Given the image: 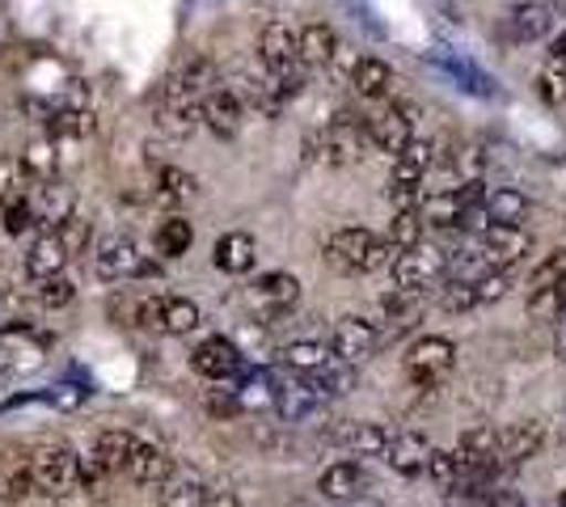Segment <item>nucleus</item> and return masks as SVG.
<instances>
[{"label":"nucleus","mask_w":566,"mask_h":507,"mask_svg":"<svg viewBox=\"0 0 566 507\" xmlns=\"http://www.w3.org/2000/svg\"><path fill=\"white\" fill-rule=\"evenodd\" d=\"M528 250H533V233H524V224H491L482 229V245H478V254L486 258L491 271H507Z\"/></svg>","instance_id":"2eb2a0df"},{"label":"nucleus","mask_w":566,"mask_h":507,"mask_svg":"<svg viewBox=\"0 0 566 507\" xmlns=\"http://www.w3.org/2000/svg\"><path fill=\"white\" fill-rule=\"evenodd\" d=\"M203 123V106L199 102H174V97L157 94V127L169 136H190Z\"/></svg>","instance_id":"cd10ccee"},{"label":"nucleus","mask_w":566,"mask_h":507,"mask_svg":"<svg viewBox=\"0 0 566 507\" xmlns=\"http://www.w3.org/2000/svg\"><path fill=\"white\" fill-rule=\"evenodd\" d=\"M280 363L283 368H292V372H301V377H313V372H322L326 363H334V351L326 342H313V338H296V342H287L280 351Z\"/></svg>","instance_id":"bb28decb"},{"label":"nucleus","mask_w":566,"mask_h":507,"mask_svg":"<svg viewBox=\"0 0 566 507\" xmlns=\"http://www.w3.org/2000/svg\"><path fill=\"white\" fill-rule=\"evenodd\" d=\"M554 351H558V360L566 363V317L558 321V338H554Z\"/></svg>","instance_id":"603ef678"},{"label":"nucleus","mask_w":566,"mask_h":507,"mask_svg":"<svg viewBox=\"0 0 566 507\" xmlns=\"http://www.w3.org/2000/svg\"><path fill=\"white\" fill-rule=\"evenodd\" d=\"M157 254L161 258H182L190 245H195V224L187 216H169L161 220V229H157Z\"/></svg>","instance_id":"f704fd0d"},{"label":"nucleus","mask_w":566,"mask_h":507,"mask_svg":"<svg viewBox=\"0 0 566 507\" xmlns=\"http://www.w3.org/2000/svg\"><path fill=\"white\" fill-rule=\"evenodd\" d=\"M419 216H423V224H431V229H465V216H470V203H465V194H461V187H452V191H431L419 203Z\"/></svg>","instance_id":"4be33fe9"},{"label":"nucleus","mask_w":566,"mask_h":507,"mask_svg":"<svg viewBox=\"0 0 566 507\" xmlns=\"http://www.w3.org/2000/svg\"><path fill=\"white\" fill-rule=\"evenodd\" d=\"M111 314L123 326H140V330H157V335H190L199 326V305L187 296H132V292H123L111 300Z\"/></svg>","instance_id":"f257e3e1"},{"label":"nucleus","mask_w":566,"mask_h":507,"mask_svg":"<svg viewBox=\"0 0 566 507\" xmlns=\"http://www.w3.org/2000/svg\"><path fill=\"white\" fill-rule=\"evenodd\" d=\"M352 85L359 97H385L389 85H394V68L385 60H377V55H364V60L352 64Z\"/></svg>","instance_id":"c756f323"},{"label":"nucleus","mask_w":566,"mask_h":507,"mask_svg":"<svg viewBox=\"0 0 566 507\" xmlns=\"http://www.w3.org/2000/svg\"><path fill=\"white\" fill-rule=\"evenodd\" d=\"M216 89V64L203 55V51H187L178 64H174V73L166 76V85H161V97H174V102H199L203 106V97Z\"/></svg>","instance_id":"1a4fd4ad"},{"label":"nucleus","mask_w":566,"mask_h":507,"mask_svg":"<svg viewBox=\"0 0 566 507\" xmlns=\"http://www.w3.org/2000/svg\"><path fill=\"white\" fill-rule=\"evenodd\" d=\"M308 385L317 389L326 402L331 398H343V393H352V385H355V363H343V360H334V363H326L322 372H313V377H305Z\"/></svg>","instance_id":"c9c22d12"},{"label":"nucleus","mask_w":566,"mask_h":507,"mask_svg":"<svg viewBox=\"0 0 566 507\" xmlns=\"http://www.w3.org/2000/svg\"><path fill=\"white\" fill-rule=\"evenodd\" d=\"M69 245H64V237L51 229V233H43L39 242L30 245V254H25V271H30V279H51V275H60L64 266H69Z\"/></svg>","instance_id":"b1692460"},{"label":"nucleus","mask_w":566,"mask_h":507,"mask_svg":"<svg viewBox=\"0 0 566 507\" xmlns=\"http://www.w3.org/2000/svg\"><path fill=\"white\" fill-rule=\"evenodd\" d=\"M208 507H241V499H237L233 490H212V495H208Z\"/></svg>","instance_id":"3c124183"},{"label":"nucleus","mask_w":566,"mask_h":507,"mask_svg":"<svg viewBox=\"0 0 566 507\" xmlns=\"http://www.w3.org/2000/svg\"><path fill=\"white\" fill-rule=\"evenodd\" d=\"M55 131H72V136H85V131H94V115L90 110H60L55 119H51Z\"/></svg>","instance_id":"09e8293b"},{"label":"nucleus","mask_w":566,"mask_h":507,"mask_svg":"<svg viewBox=\"0 0 566 507\" xmlns=\"http://www.w3.org/2000/svg\"><path fill=\"white\" fill-rule=\"evenodd\" d=\"M9 368H13V356L0 347V377H9Z\"/></svg>","instance_id":"864d4df0"},{"label":"nucleus","mask_w":566,"mask_h":507,"mask_svg":"<svg viewBox=\"0 0 566 507\" xmlns=\"http://www.w3.org/2000/svg\"><path fill=\"white\" fill-rule=\"evenodd\" d=\"M554 284H566V245L549 250L542 263L528 271V288H554Z\"/></svg>","instance_id":"ea45409f"},{"label":"nucleus","mask_w":566,"mask_h":507,"mask_svg":"<svg viewBox=\"0 0 566 507\" xmlns=\"http://www.w3.org/2000/svg\"><path fill=\"white\" fill-rule=\"evenodd\" d=\"M436 166V148L427 140H415L401 157H394V173H389V199H398L401 208H410V199L419 194L427 173Z\"/></svg>","instance_id":"9b49d317"},{"label":"nucleus","mask_w":566,"mask_h":507,"mask_svg":"<svg viewBox=\"0 0 566 507\" xmlns=\"http://www.w3.org/2000/svg\"><path fill=\"white\" fill-rule=\"evenodd\" d=\"M542 97L549 102V106H563L566 102V55H549L542 68Z\"/></svg>","instance_id":"79ce46f5"},{"label":"nucleus","mask_w":566,"mask_h":507,"mask_svg":"<svg viewBox=\"0 0 566 507\" xmlns=\"http://www.w3.org/2000/svg\"><path fill=\"white\" fill-rule=\"evenodd\" d=\"M72 296H76V292H72L69 279H60V275H51V279H39V300H43L48 309H64Z\"/></svg>","instance_id":"49530a36"},{"label":"nucleus","mask_w":566,"mask_h":507,"mask_svg":"<svg viewBox=\"0 0 566 507\" xmlns=\"http://www.w3.org/2000/svg\"><path fill=\"white\" fill-rule=\"evenodd\" d=\"M22 169L30 178H39V182H48V173L55 169V157H51V145H34L30 152L22 157Z\"/></svg>","instance_id":"de8ad7c7"},{"label":"nucleus","mask_w":566,"mask_h":507,"mask_svg":"<svg viewBox=\"0 0 566 507\" xmlns=\"http://www.w3.org/2000/svg\"><path fill=\"white\" fill-rule=\"evenodd\" d=\"M30 208H34V224H43V233H51V229H60L64 220L76 216L72 194L64 191L60 182H39V194L30 199Z\"/></svg>","instance_id":"393cba45"},{"label":"nucleus","mask_w":566,"mask_h":507,"mask_svg":"<svg viewBox=\"0 0 566 507\" xmlns=\"http://www.w3.org/2000/svg\"><path fill=\"white\" fill-rule=\"evenodd\" d=\"M94 271H97V279L118 284V279H144V275H157L161 266L153 263V258H144L140 245L132 242V237L115 233V237H106V242L97 245Z\"/></svg>","instance_id":"39448f33"},{"label":"nucleus","mask_w":566,"mask_h":507,"mask_svg":"<svg viewBox=\"0 0 566 507\" xmlns=\"http://www.w3.org/2000/svg\"><path fill=\"white\" fill-rule=\"evenodd\" d=\"M190 363H195V372L208 377V381H241V377H245V356H241V347H237L233 338H224V335L203 338V342L190 351Z\"/></svg>","instance_id":"9d476101"},{"label":"nucleus","mask_w":566,"mask_h":507,"mask_svg":"<svg viewBox=\"0 0 566 507\" xmlns=\"http://www.w3.org/2000/svg\"><path fill=\"white\" fill-rule=\"evenodd\" d=\"M385 242L394 245V250H410V245L423 242V216H419V208H401L398 216L389 220V233H385Z\"/></svg>","instance_id":"4c0bfd02"},{"label":"nucleus","mask_w":566,"mask_h":507,"mask_svg":"<svg viewBox=\"0 0 566 507\" xmlns=\"http://www.w3.org/2000/svg\"><path fill=\"white\" fill-rule=\"evenodd\" d=\"M473 288H478V305H491V300H503V296H507L512 275H507V271H486L482 279H473Z\"/></svg>","instance_id":"a18cd8bd"},{"label":"nucleus","mask_w":566,"mask_h":507,"mask_svg":"<svg viewBox=\"0 0 566 507\" xmlns=\"http://www.w3.org/2000/svg\"><path fill=\"white\" fill-rule=\"evenodd\" d=\"M528 317H537V321H563L566 317V284L528 292Z\"/></svg>","instance_id":"58836bf2"},{"label":"nucleus","mask_w":566,"mask_h":507,"mask_svg":"<svg viewBox=\"0 0 566 507\" xmlns=\"http://www.w3.org/2000/svg\"><path fill=\"white\" fill-rule=\"evenodd\" d=\"M368 140L389 152V157H401L406 148L415 145V106H380L377 115H368Z\"/></svg>","instance_id":"f8f14e48"},{"label":"nucleus","mask_w":566,"mask_h":507,"mask_svg":"<svg viewBox=\"0 0 566 507\" xmlns=\"http://www.w3.org/2000/svg\"><path fill=\"white\" fill-rule=\"evenodd\" d=\"M431 444H427V435L419 432H398L394 440H389V453H385V461L398 469L401 478H415V474H423L427 461H431Z\"/></svg>","instance_id":"5701e85b"},{"label":"nucleus","mask_w":566,"mask_h":507,"mask_svg":"<svg viewBox=\"0 0 566 507\" xmlns=\"http://www.w3.org/2000/svg\"><path fill=\"white\" fill-rule=\"evenodd\" d=\"M377 347H380V330L368 317H343L331 335L334 360H343V363H364Z\"/></svg>","instance_id":"dca6fc26"},{"label":"nucleus","mask_w":566,"mask_h":507,"mask_svg":"<svg viewBox=\"0 0 566 507\" xmlns=\"http://www.w3.org/2000/svg\"><path fill=\"white\" fill-rule=\"evenodd\" d=\"M203 123L212 127L220 140H233L245 123V106H241V94L237 89H212L203 97Z\"/></svg>","instance_id":"412c9836"},{"label":"nucleus","mask_w":566,"mask_h":507,"mask_svg":"<svg viewBox=\"0 0 566 507\" xmlns=\"http://www.w3.org/2000/svg\"><path fill=\"white\" fill-rule=\"evenodd\" d=\"M347 507H380L377 499H368V495H359V499H352Z\"/></svg>","instance_id":"5fc2aeb1"},{"label":"nucleus","mask_w":566,"mask_h":507,"mask_svg":"<svg viewBox=\"0 0 566 507\" xmlns=\"http://www.w3.org/2000/svg\"><path fill=\"white\" fill-rule=\"evenodd\" d=\"M545 4H549V9L558 13V18H566V0H545Z\"/></svg>","instance_id":"6e6d98bb"},{"label":"nucleus","mask_w":566,"mask_h":507,"mask_svg":"<svg viewBox=\"0 0 566 507\" xmlns=\"http://www.w3.org/2000/svg\"><path fill=\"white\" fill-rule=\"evenodd\" d=\"M482 208H486L491 224H524L528 220V199L516 187H495V191L486 194Z\"/></svg>","instance_id":"473e14b6"},{"label":"nucleus","mask_w":566,"mask_h":507,"mask_svg":"<svg viewBox=\"0 0 566 507\" xmlns=\"http://www.w3.org/2000/svg\"><path fill=\"white\" fill-rule=\"evenodd\" d=\"M558 507H566V490H563V499H558Z\"/></svg>","instance_id":"13d9d810"},{"label":"nucleus","mask_w":566,"mask_h":507,"mask_svg":"<svg viewBox=\"0 0 566 507\" xmlns=\"http://www.w3.org/2000/svg\"><path fill=\"white\" fill-rule=\"evenodd\" d=\"M394 271V284H398L401 292H427V288H436V284H444V275L452 271L449 263V254L440 250V245H410V250H401L398 254V263L389 266Z\"/></svg>","instance_id":"20e7f679"},{"label":"nucleus","mask_w":566,"mask_h":507,"mask_svg":"<svg viewBox=\"0 0 566 507\" xmlns=\"http://www.w3.org/2000/svg\"><path fill=\"white\" fill-rule=\"evenodd\" d=\"M30 483L48 499H69L85 490V457L64 444H43L30 453Z\"/></svg>","instance_id":"f03ea898"},{"label":"nucleus","mask_w":566,"mask_h":507,"mask_svg":"<svg viewBox=\"0 0 566 507\" xmlns=\"http://www.w3.org/2000/svg\"><path fill=\"white\" fill-rule=\"evenodd\" d=\"M199 194V182H195V173L178 166H161L157 169V199H166V203H182V199H195Z\"/></svg>","instance_id":"e433bc0d"},{"label":"nucleus","mask_w":566,"mask_h":507,"mask_svg":"<svg viewBox=\"0 0 566 507\" xmlns=\"http://www.w3.org/2000/svg\"><path fill=\"white\" fill-rule=\"evenodd\" d=\"M123 474H127L136 486H161L174 478V461H169L166 448H157V444H148V440H136L132 461H127Z\"/></svg>","instance_id":"aec40b11"},{"label":"nucleus","mask_w":566,"mask_h":507,"mask_svg":"<svg viewBox=\"0 0 566 507\" xmlns=\"http://www.w3.org/2000/svg\"><path fill=\"white\" fill-rule=\"evenodd\" d=\"M554 22H558V13H554L545 0H524V4H512V9H507L499 34H503L512 47H524V43L545 39V34L554 30Z\"/></svg>","instance_id":"4468645a"},{"label":"nucleus","mask_w":566,"mask_h":507,"mask_svg":"<svg viewBox=\"0 0 566 507\" xmlns=\"http://www.w3.org/2000/svg\"><path fill=\"white\" fill-rule=\"evenodd\" d=\"M208 486L195 474H174L169 483H161V507H208Z\"/></svg>","instance_id":"72a5a7b5"},{"label":"nucleus","mask_w":566,"mask_h":507,"mask_svg":"<svg viewBox=\"0 0 566 507\" xmlns=\"http://www.w3.org/2000/svg\"><path fill=\"white\" fill-rule=\"evenodd\" d=\"M136 440H140V435L123 432V427H106V432L97 435L94 457L102 461L111 474H123V469H127V461H132V448H136Z\"/></svg>","instance_id":"7c9ffc66"},{"label":"nucleus","mask_w":566,"mask_h":507,"mask_svg":"<svg viewBox=\"0 0 566 507\" xmlns=\"http://www.w3.org/2000/svg\"><path fill=\"white\" fill-rule=\"evenodd\" d=\"M30 224H34V208H30V199H25V194H18V199H4V203H0V229H4L9 237L25 233Z\"/></svg>","instance_id":"37998d69"},{"label":"nucleus","mask_w":566,"mask_h":507,"mask_svg":"<svg viewBox=\"0 0 566 507\" xmlns=\"http://www.w3.org/2000/svg\"><path fill=\"white\" fill-rule=\"evenodd\" d=\"M245 300H250V314L259 317V321H280L283 314L296 309V300H301V279L287 275V271H266V275H259V279L250 284Z\"/></svg>","instance_id":"423d86ee"},{"label":"nucleus","mask_w":566,"mask_h":507,"mask_svg":"<svg viewBox=\"0 0 566 507\" xmlns=\"http://www.w3.org/2000/svg\"><path fill=\"white\" fill-rule=\"evenodd\" d=\"M452 363H457V347H452V338H444V335H427L406 351V372H410V381L419 389L440 385L452 372Z\"/></svg>","instance_id":"6e6552de"},{"label":"nucleus","mask_w":566,"mask_h":507,"mask_svg":"<svg viewBox=\"0 0 566 507\" xmlns=\"http://www.w3.org/2000/svg\"><path fill=\"white\" fill-rule=\"evenodd\" d=\"M364 145H368V119L355 115V110H338V115L322 127L313 157L326 161V166H355V161L364 157Z\"/></svg>","instance_id":"7ed1b4c3"},{"label":"nucleus","mask_w":566,"mask_h":507,"mask_svg":"<svg viewBox=\"0 0 566 507\" xmlns=\"http://www.w3.org/2000/svg\"><path fill=\"white\" fill-rule=\"evenodd\" d=\"M377 233L359 229V224H347V229H334L326 237V266L338 271V275H368V263H373V250H377Z\"/></svg>","instance_id":"0eeeda50"},{"label":"nucleus","mask_w":566,"mask_h":507,"mask_svg":"<svg viewBox=\"0 0 566 507\" xmlns=\"http://www.w3.org/2000/svg\"><path fill=\"white\" fill-rule=\"evenodd\" d=\"M440 309L444 314H470V309H478V288L470 279H452L444 296H440Z\"/></svg>","instance_id":"c03bdc74"},{"label":"nucleus","mask_w":566,"mask_h":507,"mask_svg":"<svg viewBox=\"0 0 566 507\" xmlns=\"http://www.w3.org/2000/svg\"><path fill=\"white\" fill-rule=\"evenodd\" d=\"M558 453H563V457H566V423H563V427H558Z\"/></svg>","instance_id":"4d7b16f0"},{"label":"nucleus","mask_w":566,"mask_h":507,"mask_svg":"<svg viewBox=\"0 0 566 507\" xmlns=\"http://www.w3.org/2000/svg\"><path fill=\"white\" fill-rule=\"evenodd\" d=\"M326 440L355 453V457H385L394 435L385 432L380 423H368V419H334L331 427H326Z\"/></svg>","instance_id":"ddd939ff"},{"label":"nucleus","mask_w":566,"mask_h":507,"mask_svg":"<svg viewBox=\"0 0 566 507\" xmlns=\"http://www.w3.org/2000/svg\"><path fill=\"white\" fill-rule=\"evenodd\" d=\"M55 233L64 237V245H69V254H76L81 245L90 242V220H85V216H72V220H64V224H60Z\"/></svg>","instance_id":"8fccbe9b"},{"label":"nucleus","mask_w":566,"mask_h":507,"mask_svg":"<svg viewBox=\"0 0 566 507\" xmlns=\"http://www.w3.org/2000/svg\"><path fill=\"white\" fill-rule=\"evenodd\" d=\"M317 490H322L326 499H334V504H352V499H359V495L368 490V474H364L359 461H334V465L322 469Z\"/></svg>","instance_id":"6ab92c4d"},{"label":"nucleus","mask_w":566,"mask_h":507,"mask_svg":"<svg viewBox=\"0 0 566 507\" xmlns=\"http://www.w3.org/2000/svg\"><path fill=\"white\" fill-rule=\"evenodd\" d=\"M427 474H431V483L440 486V490H457V486L465 483V474H461V461H457V453H431V461H427Z\"/></svg>","instance_id":"a19ab883"},{"label":"nucleus","mask_w":566,"mask_h":507,"mask_svg":"<svg viewBox=\"0 0 566 507\" xmlns=\"http://www.w3.org/2000/svg\"><path fill=\"white\" fill-rule=\"evenodd\" d=\"M322 406H326V398L308 385L305 377L301 381H275V411H280L283 423H305Z\"/></svg>","instance_id":"a211bd4d"},{"label":"nucleus","mask_w":566,"mask_h":507,"mask_svg":"<svg viewBox=\"0 0 566 507\" xmlns=\"http://www.w3.org/2000/svg\"><path fill=\"white\" fill-rule=\"evenodd\" d=\"M542 444H545V423H537V419L516 423V427L499 432L495 465H499V469H516V465H524V461L537 457V453H542Z\"/></svg>","instance_id":"f3484780"},{"label":"nucleus","mask_w":566,"mask_h":507,"mask_svg":"<svg viewBox=\"0 0 566 507\" xmlns=\"http://www.w3.org/2000/svg\"><path fill=\"white\" fill-rule=\"evenodd\" d=\"M334 55H338V34L326 22H313L301 30V60L305 68H326Z\"/></svg>","instance_id":"c85d7f7f"},{"label":"nucleus","mask_w":566,"mask_h":507,"mask_svg":"<svg viewBox=\"0 0 566 507\" xmlns=\"http://www.w3.org/2000/svg\"><path fill=\"white\" fill-rule=\"evenodd\" d=\"M254 237L250 233H224L212 250V263L216 271H224V275H245L250 266H254Z\"/></svg>","instance_id":"a878e982"},{"label":"nucleus","mask_w":566,"mask_h":507,"mask_svg":"<svg viewBox=\"0 0 566 507\" xmlns=\"http://www.w3.org/2000/svg\"><path fill=\"white\" fill-rule=\"evenodd\" d=\"M436 64L444 68V73L465 89V94H473V97H495V85H491V76L482 73V68H473L470 60H457V55H449V51H440L436 55Z\"/></svg>","instance_id":"2f4dec72"}]
</instances>
